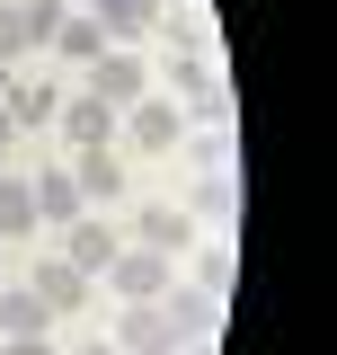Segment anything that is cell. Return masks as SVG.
<instances>
[{
    "label": "cell",
    "instance_id": "6da1fadb",
    "mask_svg": "<svg viewBox=\"0 0 337 355\" xmlns=\"http://www.w3.org/2000/svg\"><path fill=\"white\" fill-rule=\"evenodd\" d=\"M168 98H187V116H205V125H222V116H231V80H222V62H213L205 44L168 53Z\"/></svg>",
    "mask_w": 337,
    "mask_h": 355
},
{
    "label": "cell",
    "instance_id": "44dd1931",
    "mask_svg": "<svg viewBox=\"0 0 337 355\" xmlns=\"http://www.w3.org/2000/svg\"><path fill=\"white\" fill-rule=\"evenodd\" d=\"M27 53H36V44H27V18H18V0H9V9H0V62L18 71Z\"/></svg>",
    "mask_w": 337,
    "mask_h": 355
},
{
    "label": "cell",
    "instance_id": "3957f363",
    "mask_svg": "<svg viewBox=\"0 0 337 355\" xmlns=\"http://www.w3.org/2000/svg\"><path fill=\"white\" fill-rule=\"evenodd\" d=\"M125 142L151 151V160H168V151L187 142V107H178V98H133L125 107Z\"/></svg>",
    "mask_w": 337,
    "mask_h": 355
},
{
    "label": "cell",
    "instance_id": "603a6c76",
    "mask_svg": "<svg viewBox=\"0 0 337 355\" xmlns=\"http://www.w3.org/2000/svg\"><path fill=\"white\" fill-rule=\"evenodd\" d=\"M0 355H53V338H9Z\"/></svg>",
    "mask_w": 337,
    "mask_h": 355
},
{
    "label": "cell",
    "instance_id": "9a60e30c",
    "mask_svg": "<svg viewBox=\"0 0 337 355\" xmlns=\"http://www.w3.org/2000/svg\"><path fill=\"white\" fill-rule=\"evenodd\" d=\"M0 107H9V125H18V133H36V125H53V116H62V89H53V80H9V98H0Z\"/></svg>",
    "mask_w": 337,
    "mask_h": 355
},
{
    "label": "cell",
    "instance_id": "4316f807",
    "mask_svg": "<svg viewBox=\"0 0 337 355\" xmlns=\"http://www.w3.org/2000/svg\"><path fill=\"white\" fill-rule=\"evenodd\" d=\"M62 9H89V0H62Z\"/></svg>",
    "mask_w": 337,
    "mask_h": 355
},
{
    "label": "cell",
    "instance_id": "cb8c5ba5",
    "mask_svg": "<svg viewBox=\"0 0 337 355\" xmlns=\"http://www.w3.org/2000/svg\"><path fill=\"white\" fill-rule=\"evenodd\" d=\"M9 142H18V125H9V107H0V151H9Z\"/></svg>",
    "mask_w": 337,
    "mask_h": 355
},
{
    "label": "cell",
    "instance_id": "5b68a950",
    "mask_svg": "<svg viewBox=\"0 0 337 355\" xmlns=\"http://www.w3.org/2000/svg\"><path fill=\"white\" fill-rule=\"evenodd\" d=\"M178 347H187V329L160 302H125L116 311V355H178Z\"/></svg>",
    "mask_w": 337,
    "mask_h": 355
},
{
    "label": "cell",
    "instance_id": "5bb4252c",
    "mask_svg": "<svg viewBox=\"0 0 337 355\" xmlns=\"http://www.w3.org/2000/svg\"><path fill=\"white\" fill-rule=\"evenodd\" d=\"M187 214H196V231H240V178H196V196H187Z\"/></svg>",
    "mask_w": 337,
    "mask_h": 355
},
{
    "label": "cell",
    "instance_id": "f546056e",
    "mask_svg": "<svg viewBox=\"0 0 337 355\" xmlns=\"http://www.w3.org/2000/svg\"><path fill=\"white\" fill-rule=\"evenodd\" d=\"M160 9H168V0H160Z\"/></svg>",
    "mask_w": 337,
    "mask_h": 355
},
{
    "label": "cell",
    "instance_id": "f1b7e54d",
    "mask_svg": "<svg viewBox=\"0 0 337 355\" xmlns=\"http://www.w3.org/2000/svg\"><path fill=\"white\" fill-rule=\"evenodd\" d=\"M0 9H9V0H0Z\"/></svg>",
    "mask_w": 337,
    "mask_h": 355
},
{
    "label": "cell",
    "instance_id": "30bf717a",
    "mask_svg": "<svg viewBox=\"0 0 337 355\" xmlns=\"http://www.w3.org/2000/svg\"><path fill=\"white\" fill-rule=\"evenodd\" d=\"M71 187H80V205L89 214H98V205H125V160H116V151H80V160H71Z\"/></svg>",
    "mask_w": 337,
    "mask_h": 355
},
{
    "label": "cell",
    "instance_id": "d4e9b609",
    "mask_svg": "<svg viewBox=\"0 0 337 355\" xmlns=\"http://www.w3.org/2000/svg\"><path fill=\"white\" fill-rule=\"evenodd\" d=\"M80 355H116V338H98V347H80Z\"/></svg>",
    "mask_w": 337,
    "mask_h": 355
},
{
    "label": "cell",
    "instance_id": "8fae6325",
    "mask_svg": "<svg viewBox=\"0 0 337 355\" xmlns=\"http://www.w3.org/2000/svg\"><path fill=\"white\" fill-rule=\"evenodd\" d=\"M107 44H116V36L98 27V9H62V27H53V53H62V62H80V71H89Z\"/></svg>",
    "mask_w": 337,
    "mask_h": 355
},
{
    "label": "cell",
    "instance_id": "d6986e66",
    "mask_svg": "<svg viewBox=\"0 0 337 355\" xmlns=\"http://www.w3.org/2000/svg\"><path fill=\"white\" fill-rule=\"evenodd\" d=\"M44 329H53V311L27 284H0V338H44Z\"/></svg>",
    "mask_w": 337,
    "mask_h": 355
},
{
    "label": "cell",
    "instance_id": "7a4b0ae2",
    "mask_svg": "<svg viewBox=\"0 0 337 355\" xmlns=\"http://www.w3.org/2000/svg\"><path fill=\"white\" fill-rule=\"evenodd\" d=\"M27 293H36L53 320H62V311H89V302H98V284H89V275L62 258V249H36V258H27Z\"/></svg>",
    "mask_w": 337,
    "mask_h": 355
},
{
    "label": "cell",
    "instance_id": "7c38bea8",
    "mask_svg": "<svg viewBox=\"0 0 337 355\" xmlns=\"http://www.w3.org/2000/svg\"><path fill=\"white\" fill-rule=\"evenodd\" d=\"M44 222H36V187L27 178H0V249H27Z\"/></svg>",
    "mask_w": 337,
    "mask_h": 355
},
{
    "label": "cell",
    "instance_id": "277c9868",
    "mask_svg": "<svg viewBox=\"0 0 337 355\" xmlns=\"http://www.w3.org/2000/svg\"><path fill=\"white\" fill-rule=\"evenodd\" d=\"M168 266L178 258H160V249H116V258H107V293H116V302H160L168 293Z\"/></svg>",
    "mask_w": 337,
    "mask_h": 355
},
{
    "label": "cell",
    "instance_id": "2e32d148",
    "mask_svg": "<svg viewBox=\"0 0 337 355\" xmlns=\"http://www.w3.org/2000/svg\"><path fill=\"white\" fill-rule=\"evenodd\" d=\"M160 311L178 320V329H187V338H213V329H222V302H213V293H196V284H178V275H168Z\"/></svg>",
    "mask_w": 337,
    "mask_h": 355
},
{
    "label": "cell",
    "instance_id": "8992f818",
    "mask_svg": "<svg viewBox=\"0 0 337 355\" xmlns=\"http://www.w3.org/2000/svg\"><path fill=\"white\" fill-rule=\"evenodd\" d=\"M89 98H107V107H133V98H151V62H142L133 44H107V53L89 62Z\"/></svg>",
    "mask_w": 337,
    "mask_h": 355
},
{
    "label": "cell",
    "instance_id": "52a82bcc",
    "mask_svg": "<svg viewBox=\"0 0 337 355\" xmlns=\"http://www.w3.org/2000/svg\"><path fill=\"white\" fill-rule=\"evenodd\" d=\"M53 125H62L71 151H107V142L125 133V107H107V98H62V116H53Z\"/></svg>",
    "mask_w": 337,
    "mask_h": 355
},
{
    "label": "cell",
    "instance_id": "9c48e42d",
    "mask_svg": "<svg viewBox=\"0 0 337 355\" xmlns=\"http://www.w3.org/2000/svg\"><path fill=\"white\" fill-rule=\"evenodd\" d=\"M205 231H196V214L187 205H142L133 214V249H160V258H178V249H196Z\"/></svg>",
    "mask_w": 337,
    "mask_h": 355
},
{
    "label": "cell",
    "instance_id": "484cf974",
    "mask_svg": "<svg viewBox=\"0 0 337 355\" xmlns=\"http://www.w3.org/2000/svg\"><path fill=\"white\" fill-rule=\"evenodd\" d=\"M9 80H18V71H9V62H0V98H9Z\"/></svg>",
    "mask_w": 337,
    "mask_h": 355
},
{
    "label": "cell",
    "instance_id": "ba28073f",
    "mask_svg": "<svg viewBox=\"0 0 337 355\" xmlns=\"http://www.w3.org/2000/svg\"><path fill=\"white\" fill-rule=\"evenodd\" d=\"M116 249H125V231H116V222H107V214H80V222H62V258L80 266L89 284L107 275V258H116Z\"/></svg>",
    "mask_w": 337,
    "mask_h": 355
},
{
    "label": "cell",
    "instance_id": "4fadbf2b",
    "mask_svg": "<svg viewBox=\"0 0 337 355\" xmlns=\"http://www.w3.org/2000/svg\"><path fill=\"white\" fill-rule=\"evenodd\" d=\"M98 9V27L116 44H142V36H160V0H89Z\"/></svg>",
    "mask_w": 337,
    "mask_h": 355
},
{
    "label": "cell",
    "instance_id": "e0dca14e",
    "mask_svg": "<svg viewBox=\"0 0 337 355\" xmlns=\"http://www.w3.org/2000/svg\"><path fill=\"white\" fill-rule=\"evenodd\" d=\"M27 187H36V222H53V231L89 214V205H80V187H71V169H36Z\"/></svg>",
    "mask_w": 337,
    "mask_h": 355
},
{
    "label": "cell",
    "instance_id": "ffe728a7",
    "mask_svg": "<svg viewBox=\"0 0 337 355\" xmlns=\"http://www.w3.org/2000/svg\"><path fill=\"white\" fill-rule=\"evenodd\" d=\"M187 284L222 302V293H231V249H213V240H196V266H187Z\"/></svg>",
    "mask_w": 337,
    "mask_h": 355
},
{
    "label": "cell",
    "instance_id": "83f0119b",
    "mask_svg": "<svg viewBox=\"0 0 337 355\" xmlns=\"http://www.w3.org/2000/svg\"><path fill=\"white\" fill-rule=\"evenodd\" d=\"M0 178H9V151H0Z\"/></svg>",
    "mask_w": 337,
    "mask_h": 355
},
{
    "label": "cell",
    "instance_id": "7402d4cb",
    "mask_svg": "<svg viewBox=\"0 0 337 355\" xmlns=\"http://www.w3.org/2000/svg\"><path fill=\"white\" fill-rule=\"evenodd\" d=\"M18 18H27V44H53V27H62V0H18Z\"/></svg>",
    "mask_w": 337,
    "mask_h": 355
},
{
    "label": "cell",
    "instance_id": "ac0fdd59",
    "mask_svg": "<svg viewBox=\"0 0 337 355\" xmlns=\"http://www.w3.org/2000/svg\"><path fill=\"white\" fill-rule=\"evenodd\" d=\"M178 151H187V169H196V178H231V169H240V142H231V133H222V125H205V133H187Z\"/></svg>",
    "mask_w": 337,
    "mask_h": 355
}]
</instances>
